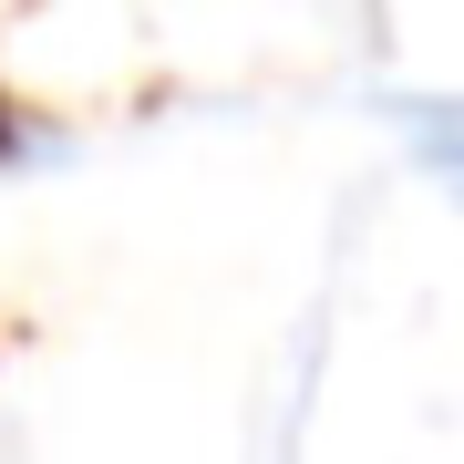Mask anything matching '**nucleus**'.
I'll return each mask as SVG.
<instances>
[{
  "mask_svg": "<svg viewBox=\"0 0 464 464\" xmlns=\"http://www.w3.org/2000/svg\"><path fill=\"white\" fill-rule=\"evenodd\" d=\"M402 124H413L433 186H454V197H464V93H444V103H402Z\"/></svg>",
  "mask_w": 464,
  "mask_h": 464,
  "instance_id": "obj_1",
  "label": "nucleus"
}]
</instances>
